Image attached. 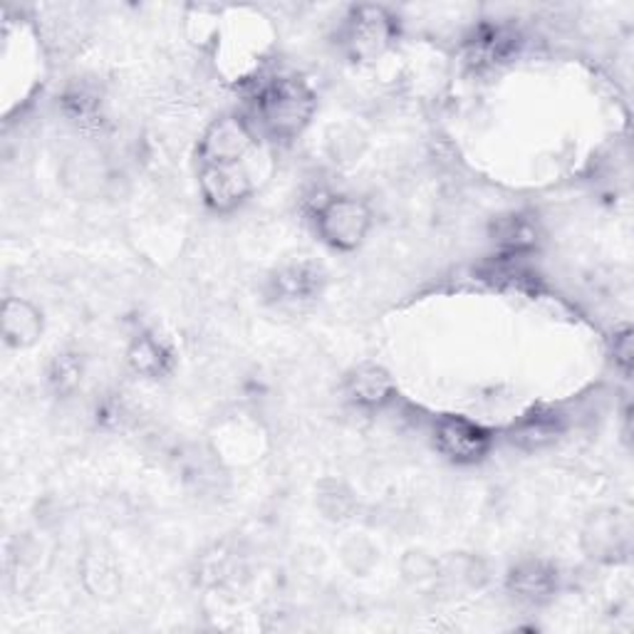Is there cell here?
I'll return each instance as SVG.
<instances>
[{"mask_svg": "<svg viewBox=\"0 0 634 634\" xmlns=\"http://www.w3.org/2000/svg\"><path fill=\"white\" fill-rule=\"evenodd\" d=\"M250 144H254V135L248 132V127L238 117H224L208 127L201 142V157L204 164L230 166L248 154Z\"/></svg>", "mask_w": 634, "mask_h": 634, "instance_id": "3957f363", "label": "cell"}, {"mask_svg": "<svg viewBox=\"0 0 634 634\" xmlns=\"http://www.w3.org/2000/svg\"><path fill=\"white\" fill-rule=\"evenodd\" d=\"M498 240L501 244H506L511 248H526L533 246V228L523 221L520 216H511V218H503L498 224Z\"/></svg>", "mask_w": 634, "mask_h": 634, "instance_id": "7c38bea8", "label": "cell"}, {"mask_svg": "<svg viewBox=\"0 0 634 634\" xmlns=\"http://www.w3.org/2000/svg\"><path fill=\"white\" fill-rule=\"evenodd\" d=\"M322 273L310 264L290 266L273 278V295L280 303H303L320 293Z\"/></svg>", "mask_w": 634, "mask_h": 634, "instance_id": "8992f818", "label": "cell"}, {"mask_svg": "<svg viewBox=\"0 0 634 634\" xmlns=\"http://www.w3.org/2000/svg\"><path fill=\"white\" fill-rule=\"evenodd\" d=\"M201 191H204L208 206L218 211H230L250 194V181L246 171L238 169V164H204V171H201Z\"/></svg>", "mask_w": 634, "mask_h": 634, "instance_id": "277c9868", "label": "cell"}, {"mask_svg": "<svg viewBox=\"0 0 634 634\" xmlns=\"http://www.w3.org/2000/svg\"><path fill=\"white\" fill-rule=\"evenodd\" d=\"M129 359H132V367L142 375L157 377L169 365V352L159 345L152 337H142L137 340V345L129 352Z\"/></svg>", "mask_w": 634, "mask_h": 634, "instance_id": "8fae6325", "label": "cell"}, {"mask_svg": "<svg viewBox=\"0 0 634 634\" xmlns=\"http://www.w3.org/2000/svg\"><path fill=\"white\" fill-rule=\"evenodd\" d=\"M43 332V320L33 305L23 300H8L3 305V335L15 347H28Z\"/></svg>", "mask_w": 634, "mask_h": 634, "instance_id": "ba28073f", "label": "cell"}, {"mask_svg": "<svg viewBox=\"0 0 634 634\" xmlns=\"http://www.w3.org/2000/svg\"><path fill=\"white\" fill-rule=\"evenodd\" d=\"M315 99L313 93L295 79H283L266 89L260 97V117L266 127L278 137H293L313 117Z\"/></svg>", "mask_w": 634, "mask_h": 634, "instance_id": "6da1fadb", "label": "cell"}, {"mask_svg": "<svg viewBox=\"0 0 634 634\" xmlns=\"http://www.w3.org/2000/svg\"><path fill=\"white\" fill-rule=\"evenodd\" d=\"M391 382L385 372L377 367H362L355 377H352V395L362 405H382V401L389 399Z\"/></svg>", "mask_w": 634, "mask_h": 634, "instance_id": "30bf717a", "label": "cell"}, {"mask_svg": "<svg viewBox=\"0 0 634 634\" xmlns=\"http://www.w3.org/2000/svg\"><path fill=\"white\" fill-rule=\"evenodd\" d=\"M391 23L379 8H362L352 25V43L359 55H375L389 43Z\"/></svg>", "mask_w": 634, "mask_h": 634, "instance_id": "52a82bcc", "label": "cell"}, {"mask_svg": "<svg viewBox=\"0 0 634 634\" xmlns=\"http://www.w3.org/2000/svg\"><path fill=\"white\" fill-rule=\"evenodd\" d=\"M552 585H556V578H552V572L546 566H540V562H526V566L513 570L511 576V588L516 590L520 598L528 600L548 598Z\"/></svg>", "mask_w": 634, "mask_h": 634, "instance_id": "9c48e42d", "label": "cell"}, {"mask_svg": "<svg viewBox=\"0 0 634 634\" xmlns=\"http://www.w3.org/2000/svg\"><path fill=\"white\" fill-rule=\"evenodd\" d=\"M437 441L444 454L456 461H476L488 449L486 431L464 419H444L437 429Z\"/></svg>", "mask_w": 634, "mask_h": 634, "instance_id": "5b68a950", "label": "cell"}, {"mask_svg": "<svg viewBox=\"0 0 634 634\" xmlns=\"http://www.w3.org/2000/svg\"><path fill=\"white\" fill-rule=\"evenodd\" d=\"M372 226L369 208L357 198H335L320 211L318 228L330 246L352 250L365 240Z\"/></svg>", "mask_w": 634, "mask_h": 634, "instance_id": "7a4b0ae2", "label": "cell"}]
</instances>
